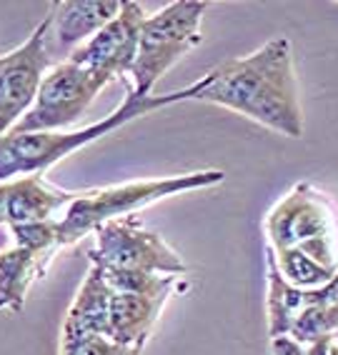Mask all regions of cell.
Masks as SVG:
<instances>
[{
    "instance_id": "12",
    "label": "cell",
    "mask_w": 338,
    "mask_h": 355,
    "mask_svg": "<svg viewBox=\"0 0 338 355\" xmlns=\"http://www.w3.org/2000/svg\"><path fill=\"white\" fill-rule=\"evenodd\" d=\"M183 288H188V283H180V275H168L158 286L146 288V291H113L110 288L105 336L123 348L133 350L135 355H141L168 298Z\"/></svg>"
},
{
    "instance_id": "6",
    "label": "cell",
    "mask_w": 338,
    "mask_h": 355,
    "mask_svg": "<svg viewBox=\"0 0 338 355\" xmlns=\"http://www.w3.org/2000/svg\"><path fill=\"white\" fill-rule=\"evenodd\" d=\"M88 260L103 275H183L188 270L180 255L138 216L101 225Z\"/></svg>"
},
{
    "instance_id": "14",
    "label": "cell",
    "mask_w": 338,
    "mask_h": 355,
    "mask_svg": "<svg viewBox=\"0 0 338 355\" xmlns=\"http://www.w3.org/2000/svg\"><path fill=\"white\" fill-rule=\"evenodd\" d=\"M78 193L53 188L43 175H20L0 183V225L58 220Z\"/></svg>"
},
{
    "instance_id": "9",
    "label": "cell",
    "mask_w": 338,
    "mask_h": 355,
    "mask_svg": "<svg viewBox=\"0 0 338 355\" xmlns=\"http://www.w3.org/2000/svg\"><path fill=\"white\" fill-rule=\"evenodd\" d=\"M58 220L10 228L13 245L0 250V311L20 313L31 286L43 278L56 253L63 248Z\"/></svg>"
},
{
    "instance_id": "15",
    "label": "cell",
    "mask_w": 338,
    "mask_h": 355,
    "mask_svg": "<svg viewBox=\"0 0 338 355\" xmlns=\"http://www.w3.org/2000/svg\"><path fill=\"white\" fill-rule=\"evenodd\" d=\"M58 355H135V353L118 345L110 338L98 336V333H83V330L63 328Z\"/></svg>"
},
{
    "instance_id": "13",
    "label": "cell",
    "mask_w": 338,
    "mask_h": 355,
    "mask_svg": "<svg viewBox=\"0 0 338 355\" xmlns=\"http://www.w3.org/2000/svg\"><path fill=\"white\" fill-rule=\"evenodd\" d=\"M123 10L121 0H56L48 15V53L53 65L65 63L81 45Z\"/></svg>"
},
{
    "instance_id": "3",
    "label": "cell",
    "mask_w": 338,
    "mask_h": 355,
    "mask_svg": "<svg viewBox=\"0 0 338 355\" xmlns=\"http://www.w3.org/2000/svg\"><path fill=\"white\" fill-rule=\"evenodd\" d=\"M208 88V73L201 80L183 90L173 93H160V96L135 98L128 93L126 101L118 105L103 121L85 125L81 130H58V133H8L0 138V183L13 180L20 175H43L48 168L68 158L71 153L105 138L108 133L123 128L126 123L141 118V115L155 113L160 108L176 105V103L198 101V96Z\"/></svg>"
},
{
    "instance_id": "5",
    "label": "cell",
    "mask_w": 338,
    "mask_h": 355,
    "mask_svg": "<svg viewBox=\"0 0 338 355\" xmlns=\"http://www.w3.org/2000/svg\"><path fill=\"white\" fill-rule=\"evenodd\" d=\"M208 10L203 0H176L158 13L148 15L143 26L141 48L133 65V90L130 96H153L155 83L166 76L180 58L201 45V23Z\"/></svg>"
},
{
    "instance_id": "17",
    "label": "cell",
    "mask_w": 338,
    "mask_h": 355,
    "mask_svg": "<svg viewBox=\"0 0 338 355\" xmlns=\"http://www.w3.org/2000/svg\"><path fill=\"white\" fill-rule=\"evenodd\" d=\"M326 345V355H338V336L328 338V340H321Z\"/></svg>"
},
{
    "instance_id": "1",
    "label": "cell",
    "mask_w": 338,
    "mask_h": 355,
    "mask_svg": "<svg viewBox=\"0 0 338 355\" xmlns=\"http://www.w3.org/2000/svg\"><path fill=\"white\" fill-rule=\"evenodd\" d=\"M268 263L296 291H321L338 273V208L313 183H296L263 218Z\"/></svg>"
},
{
    "instance_id": "7",
    "label": "cell",
    "mask_w": 338,
    "mask_h": 355,
    "mask_svg": "<svg viewBox=\"0 0 338 355\" xmlns=\"http://www.w3.org/2000/svg\"><path fill=\"white\" fill-rule=\"evenodd\" d=\"M268 338L311 343L338 336V273L321 291H296L268 263Z\"/></svg>"
},
{
    "instance_id": "4",
    "label": "cell",
    "mask_w": 338,
    "mask_h": 355,
    "mask_svg": "<svg viewBox=\"0 0 338 355\" xmlns=\"http://www.w3.org/2000/svg\"><path fill=\"white\" fill-rule=\"evenodd\" d=\"M226 180L221 171H193L183 175L155 178V180H130V183L96 188L88 193H78L65 213L58 220L60 245H76L88 233H96L101 225L115 218L135 216L138 210L158 203L163 198L178 196V193L201 191Z\"/></svg>"
},
{
    "instance_id": "11",
    "label": "cell",
    "mask_w": 338,
    "mask_h": 355,
    "mask_svg": "<svg viewBox=\"0 0 338 355\" xmlns=\"http://www.w3.org/2000/svg\"><path fill=\"white\" fill-rule=\"evenodd\" d=\"M146 18L148 15L143 13V8L138 3L126 0L121 13L115 15L103 31H98L88 43L81 45L68 60L90 70L105 85L115 78H123L126 73H133Z\"/></svg>"
},
{
    "instance_id": "10",
    "label": "cell",
    "mask_w": 338,
    "mask_h": 355,
    "mask_svg": "<svg viewBox=\"0 0 338 355\" xmlns=\"http://www.w3.org/2000/svg\"><path fill=\"white\" fill-rule=\"evenodd\" d=\"M45 35L48 20L31 33L26 43L0 58V138L13 133V128L33 108L40 83L53 68Z\"/></svg>"
},
{
    "instance_id": "8",
    "label": "cell",
    "mask_w": 338,
    "mask_h": 355,
    "mask_svg": "<svg viewBox=\"0 0 338 355\" xmlns=\"http://www.w3.org/2000/svg\"><path fill=\"white\" fill-rule=\"evenodd\" d=\"M105 83L73 60L58 63L40 83L33 108L13 128V133H58L83 118Z\"/></svg>"
},
{
    "instance_id": "2",
    "label": "cell",
    "mask_w": 338,
    "mask_h": 355,
    "mask_svg": "<svg viewBox=\"0 0 338 355\" xmlns=\"http://www.w3.org/2000/svg\"><path fill=\"white\" fill-rule=\"evenodd\" d=\"M198 101L241 113L286 138L303 135V108L288 38L268 40L251 55L213 68Z\"/></svg>"
},
{
    "instance_id": "16",
    "label": "cell",
    "mask_w": 338,
    "mask_h": 355,
    "mask_svg": "<svg viewBox=\"0 0 338 355\" xmlns=\"http://www.w3.org/2000/svg\"><path fill=\"white\" fill-rule=\"evenodd\" d=\"M271 355H326V345L323 343L303 345V343L294 340V338L281 336L271 338Z\"/></svg>"
}]
</instances>
